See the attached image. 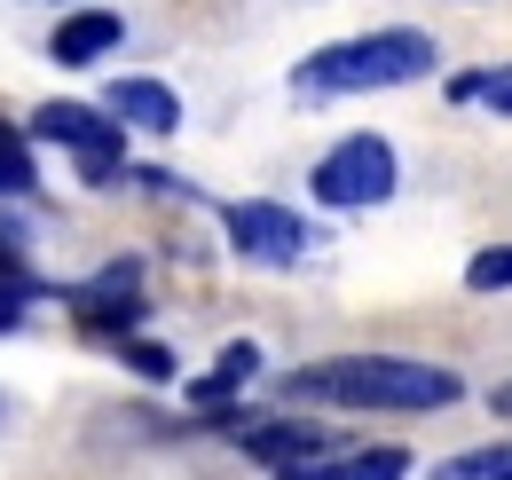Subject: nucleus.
Segmentation results:
<instances>
[{
	"mask_svg": "<svg viewBox=\"0 0 512 480\" xmlns=\"http://www.w3.org/2000/svg\"><path fill=\"white\" fill-rule=\"evenodd\" d=\"M489 410H497V418H512V378L497 386V394H489Z\"/></svg>",
	"mask_w": 512,
	"mask_h": 480,
	"instance_id": "f3484780",
	"label": "nucleus"
},
{
	"mask_svg": "<svg viewBox=\"0 0 512 480\" xmlns=\"http://www.w3.org/2000/svg\"><path fill=\"white\" fill-rule=\"evenodd\" d=\"M32 142H24V134H16V126H0V197H24V189H32Z\"/></svg>",
	"mask_w": 512,
	"mask_h": 480,
	"instance_id": "ddd939ff",
	"label": "nucleus"
},
{
	"mask_svg": "<svg viewBox=\"0 0 512 480\" xmlns=\"http://www.w3.org/2000/svg\"><path fill=\"white\" fill-rule=\"evenodd\" d=\"M465 284H473V292H512V244H497V252H473Z\"/></svg>",
	"mask_w": 512,
	"mask_h": 480,
	"instance_id": "4468645a",
	"label": "nucleus"
},
{
	"mask_svg": "<svg viewBox=\"0 0 512 480\" xmlns=\"http://www.w3.org/2000/svg\"><path fill=\"white\" fill-rule=\"evenodd\" d=\"M434 480H512V441H489V449H465V457L434 465Z\"/></svg>",
	"mask_w": 512,
	"mask_h": 480,
	"instance_id": "f8f14e48",
	"label": "nucleus"
},
{
	"mask_svg": "<svg viewBox=\"0 0 512 480\" xmlns=\"http://www.w3.org/2000/svg\"><path fill=\"white\" fill-rule=\"evenodd\" d=\"M237 441L253 449L260 465H276V473H292V465H316V457H323V433H316V425H245Z\"/></svg>",
	"mask_w": 512,
	"mask_h": 480,
	"instance_id": "6e6552de",
	"label": "nucleus"
},
{
	"mask_svg": "<svg viewBox=\"0 0 512 480\" xmlns=\"http://www.w3.org/2000/svg\"><path fill=\"white\" fill-rule=\"evenodd\" d=\"M284 394L331 402V410H449L465 394V378L410 355H331V362H300L284 378Z\"/></svg>",
	"mask_w": 512,
	"mask_h": 480,
	"instance_id": "f257e3e1",
	"label": "nucleus"
},
{
	"mask_svg": "<svg viewBox=\"0 0 512 480\" xmlns=\"http://www.w3.org/2000/svg\"><path fill=\"white\" fill-rule=\"evenodd\" d=\"M103 119L142 126V134H174V126H182V95H174L166 79H119L111 103H103Z\"/></svg>",
	"mask_w": 512,
	"mask_h": 480,
	"instance_id": "0eeeda50",
	"label": "nucleus"
},
{
	"mask_svg": "<svg viewBox=\"0 0 512 480\" xmlns=\"http://www.w3.org/2000/svg\"><path fill=\"white\" fill-rule=\"evenodd\" d=\"M434 32H410V24H386L363 40H331L292 71L300 95H379V87H410V79H434Z\"/></svg>",
	"mask_w": 512,
	"mask_h": 480,
	"instance_id": "f03ea898",
	"label": "nucleus"
},
{
	"mask_svg": "<svg viewBox=\"0 0 512 480\" xmlns=\"http://www.w3.org/2000/svg\"><path fill=\"white\" fill-rule=\"evenodd\" d=\"M127 362L142 370V378H174V355H166V347H150V339H127Z\"/></svg>",
	"mask_w": 512,
	"mask_h": 480,
	"instance_id": "2eb2a0df",
	"label": "nucleus"
},
{
	"mask_svg": "<svg viewBox=\"0 0 512 480\" xmlns=\"http://www.w3.org/2000/svg\"><path fill=\"white\" fill-rule=\"evenodd\" d=\"M253 370H260V347H253V339L221 347V362H213V370H205V378L190 386V402H205V410H213V402H229V394H237V386H245Z\"/></svg>",
	"mask_w": 512,
	"mask_h": 480,
	"instance_id": "9d476101",
	"label": "nucleus"
},
{
	"mask_svg": "<svg viewBox=\"0 0 512 480\" xmlns=\"http://www.w3.org/2000/svg\"><path fill=\"white\" fill-rule=\"evenodd\" d=\"M402 473H410V449H355L339 465H292L276 480H402Z\"/></svg>",
	"mask_w": 512,
	"mask_h": 480,
	"instance_id": "1a4fd4ad",
	"label": "nucleus"
},
{
	"mask_svg": "<svg viewBox=\"0 0 512 480\" xmlns=\"http://www.w3.org/2000/svg\"><path fill=\"white\" fill-rule=\"evenodd\" d=\"M32 134L56 142V150H71L87 181L127 174V126L103 119V111H87V103H48V111H32Z\"/></svg>",
	"mask_w": 512,
	"mask_h": 480,
	"instance_id": "20e7f679",
	"label": "nucleus"
},
{
	"mask_svg": "<svg viewBox=\"0 0 512 480\" xmlns=\"http://www.w3.org/2000/svg\"><path fill=\"white\" fill-rule=\"evenodd\" d=\"M229 244H237L245 260H260V268H292V260L316 244V229H308L292 205L245 197V205H229Z\"/></svg>",
	"mask_w": 512,
	"mask_h": 480,
	"instance_id": "39448f33",
	"label": "nucleus"
},
{
	"mask_svg": "<svg viewBox=\"0 0 512 480\" xmlns=\"http://www.w3.org/2000/svg\"><path fill=\"white\" fill-rule=\"evenodd\" d=\"M16 323H24V300H8V292H0V331H16Z\"/></svg>",
	"mask_w": 512,
	"mask_h": 480,
	"instance_id": "dca6fc26",
	"label": "nucleus"
},
{
	"mask_svg": "<svg viewBox=\"0 0 512 480\" xmlns=\"http://www.w3.org/2000/svg\"><path fill=\"white\" fill-rule=\"evenodd\" d=\"M119 40H127V24H119L111 8H79V16H64V24H56L48 56L64 63V71H87V63H103V56H111Z\"/></svg>",
	"mask_w": 512,
	"mask_h": 480,
	"instance_id": "423d86ee",
	"label": "nucleus"
},
{
	"mask_svg": "<svg viewBox=\"0 0 512 480\" xmlns=\"http://www.w3.org/2000/svg\"><path fill=\"white\" fill-rule=\"evenodd\" d=\"M449 95H457V103H489L497 119H512V63H497V71H465V79H449Z\"/></svg>",
	"mask_w": 512,
	"mask_h": 480,
	"instance_id": "9b49d317",
	"label": "nucleus"
},
{
	"mask_svg": "<svg viewBox=\"0 0 512 480\" xmlns=\"http://www.w3.org/2000/svg\"><path fill=\"white\" fill-rule=\"evenodd\" d=\"M394 142H379V134H347L339 150H323L316 158V205H331V213H355V205H386L394 197Z\"/></svg>",
	"mask_w": 512,
	"mask_h": 480,
	"instance_id": "7ed1b4c3",
	"label": "nucleus"
}]
</instances>
